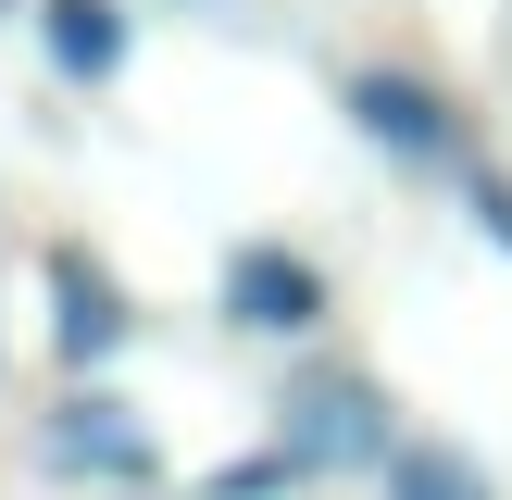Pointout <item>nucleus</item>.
<instances>
[{"label":"nucleus","instance_id":"nucleus-6","mask_svg":"<svg viewBox=\"0 0 512 500\" xmlns=\"http://www.w3.org/2000/svg\"><path fill=\"white\" fill-rule=\"evenodd\" d=\"M38 50L63 88H113L125 75V0H38Z\"/></svg>","mask_w":512,"mask_h":500},{"label":"nucleus","instance_id":"nucleus-3","mask_svg":"<svg viewBox=\"0 0 512 500\" xmlns=\"http://www.w3.org/2000/svg\"><path fill=\"white\" fill-rule=\"evenodd\" d=\"M225 325L238 338H313L325 325V263H300L288 238H250L225 263Z\"/></svg>","mask_w":512,"mask_h":500},{"label":"nucleus","instance_id":"nucleus-11","mask_svg":"<svg viewBox=\"0 0 512 500\" xmlns=\"http://www.w3.org/2000/svg\"><path fill=\"white\" fill-rule=\"evenodd\" d=\"M188 13H200V0H188Z\"/></svg>","mask_w":512,"mask_h":500},{"label":"nucleus","instance_id":"nucleus-2","mask_svg":"<svg viewBox=\"0 0 512 500\" xmlns=\"http://www.w3.org/2000/svg\"><path fill=\"white\" fill-rule=\"evenodd\" d=\"M38 463H50V475H88V488H150V475H163V438L138 425V400L75 388L63 413L38 425Z\"/></svg>","mask_w":512,"mask_h":500},{"label":"nucleus","instance_id":"nucleus-10","mask_svg":"<svg viewBox=\"0 0 512 500\" xmlns=\"http://www.w3.org/2000/svg\"><path fill=\"white\" fill-rule=\"evenodd\" d=\"M0 13H13V0H0Z\"/></svg>","mask_w":512,"mask_h":500},{"label":"nucleus","instance_id":"nucleus-9","mask_svg":"<svg viewBox=\"0 0 512 500\" xmlns=\"http://www.w3.org/2000/svg\"><path fill=\"white\" fill-rule=\"evenodd\" d=\"M113 500H150V488H113Z\"/></svg>","mask_w":512,"mask_h":500},{"label":"nucleus","instance_id":"nucleus-7","mask_svg":"<svg viewBox=\"0 0 512 500\" xmlns=\"http://www.w3.org/2000/svg\"><path fill=\"white\" fill-rule=\"evenodd\" d=\"M388 500H500V475L450 438H400L388 450Z\"/></svg>","mask_w":512,"mask_h":500},{"label":"nucleus","instance_id":"nucleus-1","mask_svg":"<svg viewBox=\"0 0 512 500\" xmlns=\"http://www.w3.org/2000/svg\"><path fill=\"white\" fill-rule=\"evenodd\" d=\"M275 450L300 463V488H325V475H388L400 425H388V388L350 363H313L275 388Z\"/></svg>","mask_w":512,"mask_h":500},{"label":"nucleus","instance_id":"nucleus-5","mask_svg":"<svg viewBox=\"0 0 512 500\" xmlns=\"http://www.w3.org/2000/svg\"><path fill=\"white\" fill-rule=\"evenodd\" d=\"M50 300H63V325H50V338H63V363H75V375H88V363H113V350L138 338L125 288L88 263V250H50Z\"/></svg>","mask_w":512,"mask_h":500},{"label":"nucleus","instance_id":"nucleus-4","mask_svg":"<svg viewBox=\"0 0 512 500\" xmlns=\"http://www.w3.org/2000/svg\"><path fill=\"white\" fill-rule=\"evenodd\" d=\"M350 125H363L388 163H463V113H450L425 75H388V63L350 75Z\"/></svg>","mask_w":512,"mask_h":500},{"label":"nucleus","instance_id":"nucleus-8","mask_svg":"<svg viewBox=\"0 0 512 500\" xmlns=\"http://www.w3.org/2000/svg\"><path fill=\"white\" fill-rule=\"evenodd\" d=\"M463 213H475V225H488V238L512 250V175H475V188H463Z\"/></svg>","mask_w":512,"mask_h":500}]
</instances>
